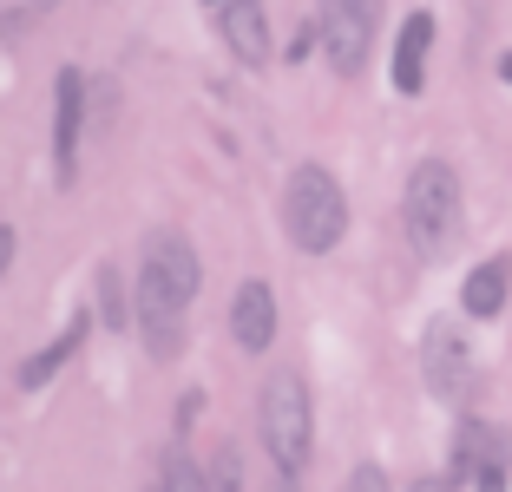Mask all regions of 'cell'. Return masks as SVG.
Masks as SVG:
<instances>
[{"instance_id":"obj_7","label":"cell","mask_w":512,"mask_h":492,"mask_svg":"<svg viewBox=\"0 0 512 492\" xmlns=\"http://www.w3.org/2000/svg\"><path fill=\"white\" fill-rule=\"evenodd\" d=\"M316 33H322V53H329V66L342 79H355L368 66V7L362 0H322Z\"/></svg>"},{"instance_id":"obj_11","label":"cell","mask_w":512,"mask_h":492,"mask_svg":"<svg viewBox=\"0 0 512 492\" xmlns=\"http://www.w3.org/2000/svg\"><path fill=\"white\" fill-rule=\"evenodd\" d=\"M230 335H237L243 355H263L276 342V296L270 283H243L237 302H230Z\"/></svg>"},{"instance_id":"obj_19","label":"cell","mask_w":512,"mask_h":492,"mask_svg":"<svg viewBox=\"0 0 512 492\" xmlns=\"http://www.w3.org/2000/svg\"><path fill=\"white\" fill-rule=\"evenodd\" d=\"M407 492H460V486H453V473H421L407 479Z\"/></svg>"},{"instance_id":"obj_16","label":"cell","mask_w":512,"mask_h":492,"mask_svg":"<svg viewBox=\"0 0 512 492\" xmlns=\"http://www.w3.org/2000/svg\"><path fill=\"white\" fill-rule=\"evenodd\" d=\"M99 322L106 328H125V289H119V269H99Z\"/></svg>"},{"instance_id":"obj_10","label":"cell","mask_w":512,"mask_h":492,"mask_svg":"<svg viewBox=\"0 0 512 492\" xmlns=\"http://www.w3.org/2000/svg\"><path fill=\"white\" fill-rule=\"evenodd\" d=\"M427 53H434V14H407L401 20V40H394V66H388V79H394V92H414L427 86Z\"/></svg>"},{"instance_id":"obj_8","label":"cell","mask_w":512,"mask_h":492,"mask_svg":"<svg viewBox=\"0 0 512 492\" xmlns=\"http://www.w3.org/2000/svg\"><path fill=\"white\" fill-rule=\"evenodd\" d=\"M79 125H86V73L60 66V79H53V164H60V184H73L79 171Z\"/></svg>"},{"instance_id":"obj_3","label":"cell","mask_w":512,"mask_h":492,"mask_svg":"<svg viewBox=\"0 0 512 492\" xmlns=\"http://www.w3.org/2000/svg\"><path fill=\"white\" fill-rule=\"evenodd\" d=\"M283 230L302 256H329L348 230V197L335 184V171L322 164H296L283 184Z\"/></svg>"},{"instance_id":"obj_18","label":"cell","mask_w":512,"mask_h":492,"mask_svg":"<svg viewBox=\"0 0 512 492\" xmlns=\"http://www.w3.org/2000/svg\"><path fill=\"white\" fill-rule=\"evenodd\" d=\"M316 46H322L316 20H302V33H296V40H289V60H309V53H316Z\"/></svg>"},{"instance_id":"obj_24","label":"cell","mask_w":512,"mask_h":492,"mask_svg":"<svg viewBox=\"0 0 512 492\" xmlns=\"http://www.w3.org/2000/svg\"><path fill=\"white\" fill-rule=\"evenodd\" d=\"M33 7H53V0H33Z\"/></svg>"},{"instance_id":"obj_4","label":"cell","mask_w":512,"mask_h":492,"mask_svg":"<svg viewBox=\"0 0 512 492\" xmlns=\"http://www.w3.org/2000/svg\"><path fill=\"white\" fill-rule=\"evenodd\" d=\"M263 453H270V466H283V473H302L309 466V447H316V407H309V381H302L296 368H276L270 381H263Z\"/></svg>"},{"instance_id":"obj_17","label":"cell","mask_w":512,"mask_h":492,"mask_svg":"<svg viewBox=\"0 0 512 492\" xmlns=\"http://www.w3.org/2000/svg\"><path fill=\"white\" fill-rule=\"evenodd\" d=\"M342 492H388V473H381V466H355V473L342 479Z\"/></svg>"},{"instance_id":"obj_14","label":"cell","mask_w":512,"mask_h":492,"mask_svg":"<svg viewBox=\"0 0 512 492\" xmlns=\"http://www.w3.org/2000/svg\"><path fill=\"white\" fill-rule=\"evenodd\" d=\"M158 492H211V479H204V466H197L191 453H165V466H158Z\"/></svg>"},{"instance_id":"obj_13","label":"cell","mask_w":512,"mask_h":492,"mask_svg":"<svg viewBox=\"0 0 512 492\" xmlns=\"http://www.w3.org/2000/svg\"><path fill=\"white\" fill-rule=\"evenodd\" d=\"M86 328H92V315H73L60 342H53V348H40V355H33L27 368H20V388H46V381H53V374L66 368V355H73V348L86 342Z\"/></svg>"},{"instance_id":"obj_5","label":"cell","mask_w":512,"mask_h":492,"mask_svg":"<svg viewBox=\"0 0 512 492\" xmlns=\"http://www.w3.org/2000/svg\"><path fill=\"white\" fill-rule=\"evenodd\" d=\"M506 466H512V440L486 420H460L453 427V486L473 479V492H506Z\"/></svg>"},{"instance_id":"obj_9","label":"cell","mask_w":512,"mask_h":492,"mask_svg":"<svg viewBox=\"0 0 512 492\" xmlns=\"http://www.w3.org/2000/svg\"><path fill=\"white\" fill-rule=\"evenodd\" d=\"M217 33L230 40L243 66H263L270 60V14H263V0H224L217 7Z\"/></svg>"},{"instance_id":"obj_1","label":"cell","mask_w":512,"mask_h":492,"mask_svg":"<svg viewBox=\"0 0 512 492\" xmlns=\"http://www.w3.org/2000/svg\"><path fill=\"white\" fill-rule=\"evenodd\" d=\"M197 283H204V263L178 230H158L145 243V276H138V322H145V342L158 361L178 355L184 342V309H191Z\"/></svg>"},{"instance_id":"obj_22","label":"cell","mask_w":512,"mask_h":492,"mask_svg":"<svg viewBox=\"0 0 512 492\" xmlns=\"http://www.w3.org/2000/svg\"><path fill=\"white\" fill-rule=\"evenodd\" d=\"M499 79H506V86H512V53H499Z\"/></svg>"},{"instance_id":"obj_12","label":"cell","mask_w":512,"mask_h":492,"mask_svg":"<svg viewBox=\"0 0 512 492\" xmlns=\"http://www.w3.org/2000/svg\"><path fill=\"white\" fill-rule=\"evenodd\" d=\"M506 289H512V263H506V256H486L480 269H467V283H460V302H467L473 322H486V315L506 309Z\"/></svg>"},{"instance_id":"obj_6","label":"cell","mask_w":512,"mask_h":492,"mask_svg":"<svg viewBox=\"0 0 512 492\" xmlns=\"http://www.w3.org/2000/svg\"><path fill=\"white\" fill-rule=\"evenodd\" d=\"M421 374H427V388L440 394V401H460L473 381V348L467 335H460V322L453 315H434L421 335Z\"/></svg>"},{"instance_id":"obj_15","label":"cell","mask_w":512,"mask_h":492,"mask_svg":"<svg viewBox=\"0 0 512 492\" xmlns=\"http://www.w3.org/2000/svg\"><path fill=\"white\" fill-rule=\"evenodd\" d=\"M204 479H211V492H250V479H243V453L224 447L211 466H204Z\"/></svg>"},{"instance_id":"obj_2","label":"cell","mask_w":512,"mask_h":492,"mask_svg":"<svg viewBox=\"0 0 512 492\" xmlns=\"http://www.w3.org/2000/svg\"><path fill=\"white\" fill-rule=\"evenodd\" d=\"M401 224H407V243L440 263V256L460 243V224H467V197H460V171L447 158H421L414 178H407V197H401Z\"/></svg>"},{"instance_id":"obj_23","label":"cell","mask_w":512,"mask_h":492,"mask_svg":"<svg viewBox=\"0 0 512 492\" xmlns=\"http://www.w3.org/2000/svg\"><path fill=\"white\" fill-rule=\"evenodd\" d=\"M204 7H224V0H204Z\"/></svg>"},{"instance_id":"obj_25","label":"cell","mask_w":512,"mask_h":492,"mask_svg":"<svg viewBox=\"0 0 512 492\" xmlns=\"http://www.w3.org/2000/svg\"><path fill=\"white\" fill-rule=\"evenodd\" d=\"M362 7H375V0H362Z\"/></svg>"},{"instance_id":"obj_20","label":"cell","mask_w":512,"mask_h":492,"mask_svg":"<svg viewBox=\"0 0 512 492\" xmlns=\"http://www.w3.org/2000/svg\"><path fill=\"white\" fill-rule=\"evenodd\" d=\"M256 492H296V473H283V466H270V473L256 479Z\"/></svg>"},{"instance_id":"obj_21","label":"cell","mask_w":512,"mask_h":492,"mask_svg":"<svg viewBox=\"0 0 512 492\" xmlns=\"http://www.w3.org/2000/svg\"><path fill=\"white\" fill-rule=\"evenodd\" d=\"M7 263H14V230L0 224V276H7Z\"/></svg>"}]
</instances>
